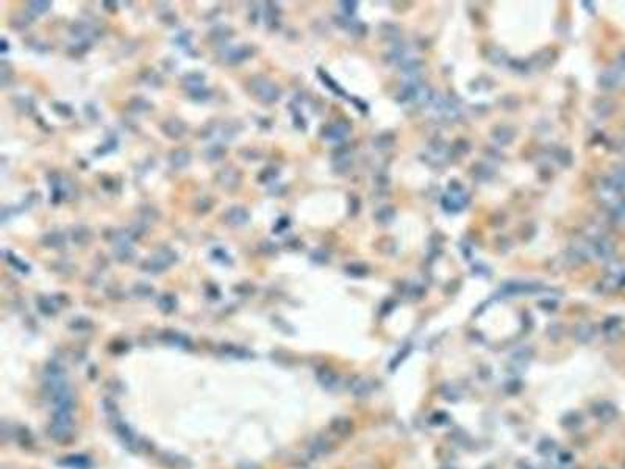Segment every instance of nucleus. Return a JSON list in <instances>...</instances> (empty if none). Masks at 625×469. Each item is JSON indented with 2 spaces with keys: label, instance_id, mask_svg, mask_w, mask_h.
Returning <instances> with one entry per match:
<instances>
[{
  "label": "nucleus",
  "instance_id": "f257e3e1",
  "mask_svg": "<svg viewBox=\"0 0 625 469\" xmlns=\"http://www.w3.org/2000/svg\"><path fill=\"white\" fill-rule=\"evenodd\" d=\"M250 91L264 104H274L280 99V89L275 83L264 77H255L250 80Z\"/></svg>",
  "mask_w": 625,
  "mask_h": 469
},
{
  "label": "nucleus",
  "instance_id": "f03ea898",
  "mask_svg": "<svg viewBox=\"0 0 625 469\" xmlns=\"http://www.w3.org/2000/svg\"><path fill=\"white\" fill-rule=\"evenodd\" d=\"M175 255H172V257H168V255L165 253V252H158V253H155L153 255V257H150L149 260H146L144 261V264H142V269L144 271H149V272H161V271H166L170 264L175 261Z\"/></svg>",
  "mask_w": 625,
  "mask_h": 469
},
{
  "label": "nucleus",
  "instance_id": "7ed1b4c3",
  "mask_svg": "<svg viewBox=\"0 0 625 469\" xmlns=\"http://www.w3.org/2000/svg\"><path fill=\"white\" fill-rule=\"evenodd\" d=\"M249 219H250V215L244 207L234 205V207L228 208L224 213V221L227 224H230V226H234V227L244 226V224L249 222Z\"/></svg>",
  "mask_w": 625,
  "mask_h": 469
},
{
  "label": "nucleus",
  "instance_id": "20e7f679",
  "mask_svg": "<svg viewBox=\"0 0 625 469\" xmlns=\"http://www.w3.org/2000/svg\"><path fill=\"white\" fill-rule=\"evenodd\" d=\"M218 183L225 189H234L241 185V174L231 168L222 169L218 174Z\"/></svg>",
  "mask_w": 625,
  "mask_h": 469
},
{
  "label": "nucleus",
  "instance_id": "39448f33",
  "mask_svg": "<svg viewBox=\"0 0 625 469\" xmlns=\"http://www.w3.org/2000/svg\"><path fill=\"white\" fill-rule=\"evenodd\" d=\"M161 128L165 131V135L170 139H178L186 133V124L177 117L168 119L165 124L161 125Z\"/></svg>",
  "mask_w": 625,
  "mask_h": 469
},
{
  "label": "nucleus",
  "instance_id": "423d86ee",
  "mask_svg": "<svg viewBox=\"0 0 625 469\" xmlns=\"http://www.w3.org/2000/svg\"><path fill=\"white\" fill-rule=\"evenodd\" d=\"M252 54H253L252 47H249V46H241V47L228 50V52L225 54L224 59L227 61L228 64H239V63H242V61L247 59V58H250Z\"/></svg>",
  "mask_w": 625,
  "mask_h": 469
},
{
  "label": "nucleus",
  "instance_id": "0eeeda50",
  "mask_svg": "<svg viewBox=\"0 0 625 469\" xmlns=\"http://www.w3.org/2000/svg\"><path fill=\"white\" fill-rule=\"evenodd\" d=\"M191 161V152L184 150V149H177L170 154V165L172 168L181 169L184 166H188Z\"/></svg>",
  "mask_w": 625,
  "mask_h": 469
},
{
  "label": "nucleus",
  "instance_id": "6e6552de",
  "mask_svg": "<svg viewBox=\"0 0 625 469\" xmlns=\"http://www.w3.org/2000/svg\"><path fill=\"white\" fill-rule=\"evenodd\" d=\"M592 413L596 414L600 421H611L613 417L616 416V409H614V407H613L611 404L602 402V404L594 405Z\"/></svg>",
  "mask_w": 625,
  "mask_h": 469
},
{
  "label": "nucleus",
  "instance_id": "1a4fd4ad",
  "mask_svg": "<svg viewBox=\"0 0 625 469\" xmlns=\"http://www.w3.org/2000/svg\"><path fill=\"white\" fill-rule=\"evenodd\" d=\"M43 244L46 247H52V249L63 247L66 244V236L61 232H49L43 236Z\"/></svg>",
  "mask_w": 625,
  "mask_h": 469
},
{
  "label": "nucleus",
  "instance_id": "9d476101",
  "mask_svg": "<svg viewBox=\"0 0 625 469\" xmlns=\"http://www.w3.org/2000/svg\"><path fill=\"white\" fill-rule=\"evenodd\" d=\"M184 83H186L188 86H189V91H192V89H199V88H203L202 85H203V80H205V77L202 75V74H199V72H192V74H188V75H184Z\"/></svg>",
  "mask_w": 625,
  "mask_h": 469
},
{
  "label": "nucleus",
  "instance_id": "9b49d317",
  "mask_svg": "<svg viewBox=\"0 0 625 469\" xmlns=\"http://www.w3.org/2000/svg\"><path fill=\"white\" fill-rule=\"evenodd\" d=\"M225 154H227V149H225L222 144H211L207 149V157H208V160H213V161L221 160Z\"/></svg>",
  "mask_w": 625,
  "mask_h": 469
},
{
  "label": "nucleus",
  "instance_id": "f8f14e48",
  "mask_svg": "<svg viewBox=\"0 0 625 469\" xmlns=\"http://www.w3.org/2000/svg\"><path fill=\"white\" fill-rule=\"evenodd\" d=\"M72 239L77 244H85L86 241L91 239V232L86 227H77L72 232Z\"/></svg>",
  "mask_w": 625,
  "mask_h": 469
},
{
  "label": "nucleus",
  "instance_id": "ddd939ff",
  "mask_svg": "<svg viewBox=\"0 0 625 469\" xmlns=\"http://www.w3.org/2000/svg\"><path fill=\"white\" fill-rule=\"evenodd\" d=\"M352 391L358 396H364V394H367L369 391H371V385H369V382H364V380H356L352 385Z\"/></svg>",
  "mask_w": 625,
  "mask_h": 469
},
{
  "label": "nucleus",
  "instance_id": "4468645a",
  "mask_svg": "<svg viewBox=\"0 0 625 469\" xmlns=\"http://www.w3.org/2000/svg\"><path fill=\"white\" fill-rule=\"evenodd\" d=\"M28 8L32 9L35 14H43L50 8V2H30Z\"/></svg>",
  "mask_w": 625,
  "mask_h": 469
},
{
  "label": "nucleus",
  "instance_id": "2eb2a0df",
  "mask_svg": "<svg viewBox=\"0 0 625 469\" xmlns=\"http://www.w3.org/2000/svg\"><path fill=\"white\" fill-rule=\"evenodd\" d=\"M9 261H11V264H14V266H16L19 271H22V272H28V269H30V268H28V264L22 263V261H20V260L16 257V255H13V253L9 255Z\"/></svg>",
  "mask_w": 625,
  "mask_h": 469
}]
</instances>
